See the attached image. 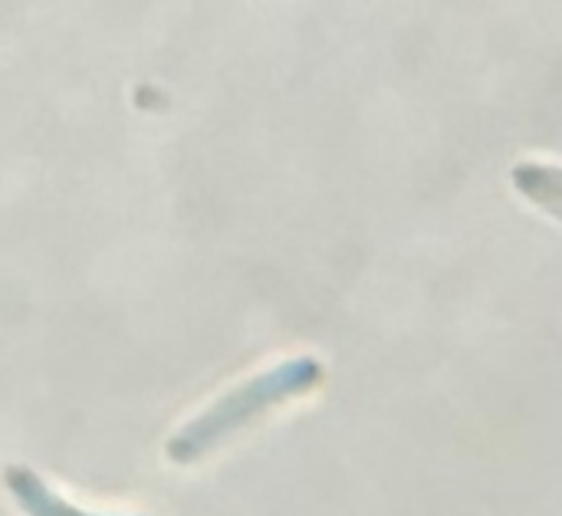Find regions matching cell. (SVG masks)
Listing matches in <instances>:
<instances>
[{"label": "cell", "instance_id": "obj_1", "mask_svg": "<svg viewBox=\"0 0 562 516\" xmlns=\"http://www.w3.org/2000/svg\"><path fill=\"white\" fill-rule=\"evenodd\" d=\"M323 379H326V369L316 356L286 359V362L240 382L224 399L207 405L198 418H191L184 428H178L171 435L165 451L175 464L188 468V464L207 458L214 448L227 445L237 431H244L267 412L316 392L323 385Z\"/></svg>", "mask_w": 562, "mask_h": 516}, {"label": "cell", "instance_id": "obj_2", "mask_svg": "<svg viewBox=\"0 0 562 516\" xmlns=\"http://www.w3.org/2000/svg\"><path fill=\"white\" fill-rule=\"evenodd\" d=\"M3 484L10 491V497L16 501V507L23 511V516H102V514H86L76 504L63 501L43 478H36L30 468L13 464L3 471Z\"/></svg>", "mask_w": 562, "mask_h": 516}]
</instances>
